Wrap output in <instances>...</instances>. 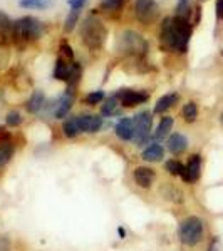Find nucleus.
<instances>
[{"instance_id": "f03ea898", "label": "nucleus", "mask_w": 223, "mask_h": 251, "mask_svg": "<svg viewBox=\"0 0 223 251\" xmlns=\"http://www.w3.org/2000/svg\"><path fill=\"white\" fill-rule=\"evenodd\" d=\"M79 34H81V39H83L84 46H86L89 50H97V49L103 47L104 40H106V35H108V30H106V27H104L103 20L97 17L96 14H91L81 22Z\"/></svg>"}, {"instance_id": "4468645a", "label": "nucleus", "mask_w": 223, "mask_h": 251, "mask_svg": "<svg viewBox=\"0 0 223 251\" xmlns=\"http://www.w3.org/2000/svg\"><path fill=\"white\" fill-rule=\"evenodd\" d=\"M71 67H72V64H69L67 59L57 57V60H56V69H54V77L57 80H67L69 74H71Z\"/></svg>"}, {"instance_id": "e433bc0d", "label": "nucleus", "mask_w": 223, "mask_h": 251, "mask_svg": "<svg viewBox=\"0 0 223 251\" xmlns=\"http://www.w3.org/2000/svg\"><path fill=\"white\" fill-rule=\"evenodd\" d=\"M220 121H222V124H223V112H222V116H220Z\"/></svg>"}, {"instance_id": "cd10ccee", "label": "nucleus", "mask_w": 223, "mask_h": 251, "mask_svg": "<svg viewBox=\"0 0 223 251\" xmlns=\"http://www.w3.org/2000/svg\"><path fill=\"white\" fill-rule=\"evenodd\" d=\"M166 171H168L169 174H175V176H181L185 171V166L181 163H178V161H168L166 163Z\"/></svg>"}, {"instance_id": "20e7f679", "label": "nucleus", "mask_w": 223, "mask_h": 251, "mask_svg": "<svg viewBox=\"0 0 223 251\" xmlns=\"http://www.w3.org/2000/svg\"><path fill=\"white\" fill-rule=\"evenodd\" d=\"M119 50L129 55H144L148 52V42L143 39V35L135 30H124L117 40Z\"/></svg>"}, {"instance_id": "dca6fc26", "label": "nucleus", "mask_w": 223, "mask_h": 251, "mask_svg": "<svg viewBox=\"0 0 223 251\" xmlns=\"http://www.w3.org/2000/svg\"><path fill=\"white\" fill-rule=\"evenodd\" d=\"M12 30H14V22L9 19V15L0 12V39H12Z\"/></svg>"}, {"instance_id": "423d86ee", "label": "nucleus", "mask_w": 223, "mask_h": 251, "mask_svg": "<svg viewBox=\"0 0 223 251\" xmlns=\"http://www.w3.org/2000/svg\"><path fill=\"white\" fill-rule=\"evenodd\" d=\"M135 14H136V19L139 20L143 25H149V24H153L158 19L160 7H158L156 0H136Z\"/></svg>"}, {"instance_id": "f3484780", "label": "nucleus", "mask_w": 223, "mask_h": 251, "mask_svg": "<svg viewBox=\"0 0 223 251\" xmlns=\"http://www.w3.org/2000/svg\"><path fill=\"white\" fill-rule=\"evenodd\" d=\"M44 104H46L44 92L42 91H35L34 94L30 96L29 102H27V111H29V112H39L40 109L44 107Z\"/></svg>"}, {"instance_id": "473e14b6", "label": "nucleus", "mask_w": 223, "mask_h": 251, "mask_svg": "<svg viewBox=\"0 0 223 251\" xmlns=\"http://www.w3.org/2000/svg\"><path fill=\"white\" fill-rule=\"evenodd\" d=\"M0 251H10V241H9V238L0 236Z\"/></svg>"}, {"instance_id": "f704fd0d", "label": "nucleus", "mask_w": 223, "mask_h": 251, "mask_svg": "<svg viewBox=\"0 0 223 251\" xmlns=\"http://www.w3.org/2000/svg\"><path fill=\"white\" fill-rule=\"evenodd\" d=\"M217 17L223 19V0H217Z\"/></svg>"}, {"instance_id": "9d476101", "label": "nucleus", "mask_w": 223, "mask_h": 251, "mask_svg": "<svg viewBox=\"0 0 223 251\" xmlns=\"http://www.w3.org/2000/svg\"><path fill=\"white\" fill-rule=\"evenodd\" d=\"M76 121H78L81 132H97L101 129V126H103V121H101L99 116H76Z\"/></svg>"}, {"instance_id": "f257e3e1", "label": "nucleus", "mask_w": 223, "mask_h": 251, "mask_svg": "<svg viewBox=\"0 0 223 251\" xmlns=\"http://www.w3.org/2000/svg\"><path fill=\"white\" fill-rule=\"evenodd\" d=\"M193 34V25L186 19L166 17L163 19L160 30V47L166 52H180L185 54L188 50V44Z\"/></svg>"}, {"instance_id": "f8f14e48", "label": "nucleus", "mask_w": 223, "mask_h": 251, "mask_svg": "<svg viewBox=\"0 0 223 251\" xmlns=\"http://www.w3.org/2000/svg\"><path fill=\"white\" fill-rule=\"evenodd\" d=\"M155 177H156L155 171L149 168H144V166L136 168V171H135V181L141 188H149V186L153 184V181H155Z\"/></svg>"}, {"instance_id": "412c9836", "label": "nucleus", "mask_w": 223, "mask_h": 251, "mask_svg": "<svg viewBox=\"0 0 223 251\" xmlns=\"http://www.w3.org/2000/svg\"><path fill=\"white\" fill-rule=\"evenodd\" d=\"M54 3V0H20L19 5L22 9H49Z\"/></svg>"}, {"instance_id": "9b49d317", "label": "nucleus", "mask_w": 223, "mask_h": 251, "mask_svg": "<svg viewBox=\"0 0 223 251\" xmlns=\"http://www.w3.org/2000/svg\"><path fill=\"white\" fill-rule=\"evenodd\" d=\"M116 134L124 141L133 139V134H135V119H131V117L121 119L116 126Z\"/></svg>"}, {"instance_id": "5701e85b", "label": "nucleus", "mask_w": 223, "mask_h": 251, "mask_svg": "<svg viewBox=\"0 0 223 251\" xmlns=\"http://www.w3.org/2000/svg\"><path fill=\"white\" fill-rule=\"evenodd\" d=\"M12 154H14V148L9 143L0 144V168H3L10 161Z\"/></svg>"}, {"instance_id": "393cba45", "label": "nucleus", "mask_w": 223, "mask_h": 251, "mask_svg": "<svg viewBox=\"0 0 223 251\" xmlns=\"http://www.w3.org/2000/svg\"><path fill=\"white\" fill-rule=\"evenodd\" d=\"M124 5V0H101V9L104 12H119Z\"/></svg>"}, {"instance_id": "a878e982", "label": "nucleus", "mask_w": 223, "mask_h": 251, "mask_svg": "<svg viewBox=\"0 0 223 251\" xmlns=\"http://www.w3.org/2000/svg\"><path fill=\"white\" fill-rule=\"evenodd\" d=\"M196 116H198V107L195 102H188L186 106L183 107V117L186 123H195L196 121Z\"/></svg>"}, {"instance_id": "1a4fd4ad", "label": "nucleus", "mask_w": 223, "mask_h": 251, "mask_svg": "<svg viewBox=\"0 0 223 251\" xmlns=\"http://www.w3.org/2000/svg\"><path fill=\"white\" fill-rule=\"evenodd\" d=\"M200 171H201V157L198 154H193L190 157L181 177H183L186 183H195V181H198V177H200Z\"/></svg>"}, {"instance_id": "b1692460", "label": "nucleus", "mask_w": 223, "mask_h": 251, "mask_svg": "<svg viewBox=\"0 0 223 251\" xmlns=\"http://www.w3.org/2000/svg\"><path fill=\"white\" fill-rule=\"evenodd\" d=\"M62 129H64V134H66L67 137H74V136H78L79 132H81L76 117H71V119H67L66 123H64Z\"/></svg>"}, {"instance_id": "39448f33", "label": "nucleus", "mask_w": 223, "mask_h": 251, "mask_svg": "<svg viewBox=\"0 0 223 251\" xmlns=\"http://www.w3.org/2000/svg\"><path fill=\"white\" fill-rule=\"evenodd\" d=\"M203 238V221L196 216H190L180 226V240L188 246H195Z\"/></svg>"}, {"instance_id": "c9c22d12", "label": "nucleus", "mask_w": 223, "mask_h": 251, "mask_svg": "<svg viewBox=\"0 0 223 251\" xmlns=\"http://www.w3.org/2000/svg\"><path fill=\"white\" fill-rule=\"evenodd\" d=\"M217 246H218V241L215 240V241L212 243V246H210V251H217Z\"/></svg>"}, {"instance_id": "aec40b11", "label": "nucleus", "mask_w": 223, "mask_h": 251, "mask_svg": "<svg viewBox=\"0 0 223 251\" xmlns=\"http://www.w3.org/2000/svg\"><path fill=\"white\" fill-rule=\"evenodd\" d=\"M79 17H81V9H71L66 20H64V32L66 34H71L76 29V25L79 24Z\"/></svg>"}, {"instance_id": "ddd939ff", "label": "nucleus", "mask_w": 223, "mask_h": 251, "mask_svg": "<svg viewBox=\"0 0 223 251\" xmlns=\"http://www.w3.org/2000/svg\"><path fill=\"white\" fill-rule=\"evenodd\" d=\"M188 148V139L183 134H173L168 139V149L173 154H181Z\"/></svg>"}, {"instance_id": "bb28decb", "label": "nucleus", "mask_w": 223, "mask_h": 251, "mask_svg": "<svg viewBox=\"0 0 223 251\" xmlns=\"http://www.w3.org/2000/svg\"><path fill=\"white\" fill-rule=\"evenodd\" d=\"M117 106V97L112 96V97H108L106 102H104L103 109H101V112H103V116H111L112 112H114V109Z\"/></svg>"}, {"instance_id": "2f4dec72", "label": "nucleus", "mask_w": 223, "mask_h": 251, "mask_svg": "<svg viewBox=\"0 0 223 251\" xmlns=\"http://www.w3.org/2000/svg\"><path fill=\"white\" fill-rule=\"evenodd\" d=\"M67 3L71 5V9H84V5L87 3V0H67Z\"/></svg>"}, {"instance_id": "0eeeda50", "label": "nucleus", "mask_w": 223, "mask_h": 251, "mask_svg": "<svg viewBox=\"0 0 223 251\" xmlns=\"http://www.w3.org/2000/svg\"><path fill=\"white\" fill-rule=\"evenodd\" d=\"M151 123H153V117L148 111L141 112V114H138L135 117V134H133V139H135L138 144L146 143V139H148V136H149V131H151Z\"/></svg>"}, {"instance_id": "6e6552de", "label": "nucleus", "mask_w": 223, "mask_h": 251, "mask_svg": "<svg viewBox=\"0 0 223 251\" xmlns=\"http://www.w3.org/2000/svg\"><path fill=\"white\" fill-rule=\"evenodd\" d=\"M117 100H121L124 107H135L139 106L148 100V94L146 92H139V91H133V89H121L116 94Z\"/></svg>"}, {"instance_id": "2eb2a0df", "label": "nucleus", "mask_w": 223, "mask_h": 251, "mask_svg": "<svg viewBox=\"0 0 223 251\" xmlns=\"http://www.w3.org/2000/svg\"><path fill=\"white\" fill-rule=\"evenodd\" d=\"M72 102H74V99H72V94L69 92V94H64L62 97L59 99V104H57V109H56V117L57 119H64L67 114H69V111H71V107H72Z\"/></svg>"}, {"instance_id": "72a5a7b5", "label": "nucleus", "mask_w": 223, "mask_h": 251, "mask_svg": "<svg viewBox=\"0 0 223 251\" xmlns=\"http://www.w3.org/2000/svg\"><path fill=\"white\" fill-rule=\"evenodd\" d=\"M9 141V132L5 131V127H0V144Z\"/></svg>"}, {"instance_id": "c85d7f7f", "label": "nucleus", "mask_w": 223, "mask_h": 251, "mask_svg": "<svg viewBox=\"0 0 223 251\" xmlns=\"http://www.w3.org/2000/svg\"><path fill=\"white\" fill-rule=\"evenodd\" d=\"M101 100H104V92L101 91H96V92H91L87 97H86V104L89 106H94V104H99Z\"/></svg>"}, {"instance_id": "7c9ffc66", "label": "nucleus", "mask_w": 223, "mask_h": 251, "mask_svg": "<svg viewBox=\"0 0 223 251\" xmlns=\"http://www.w3.org/2000/svg\"><path fill=\"white\" fill-rule=\"evenodd\" d=\"M60 52H62V55H66L67 60H74V52H72L71 46L66 42V40H60Z\"/></svg>"}, {"instance_id": "6ab92c4d", "label": "nucleus", "mask_w": 223, "mask_h": 251, "mask_svg": "<svg viewBox=\"0 0 223 251\" xmlns=\"http://www.w3.org/2000/svg\"><path fill=\"white\" fill-rule=\"evenodd\" d=\"M163 154H165V151L160 144H151L149 148H146L143 151V159L155 163V161H160L161 157H163Z\"/></svg>"}, {"instance_id": "c756f323", "label": "nucleus", "mask_w": 223, "mask_h": 251, "mask_svg": "<svg viewBox=\"0 0 223 251\" xmlns=\"http://www.w3.org/2000/svg\"><path fill=\"white\" fill-rule=\"evenodd\" d=\"M20 123H22V117H20V114L17 111H12L7 114V124L12 126V127H15V126H20Z\"/></svg>"}, {"instance_id": "4be33fe9", "label": "nucleus", "mask_w": 223, "mask_h": 251, "mask_svg": "<svg viewBox=\"0 0 223 251\" xmlns=\"http://www.w3.org/2000/svg\"><path fill=\"white\" fill-rule=\"evenodd\" d=\"M171 127H173V117H163L160 126L156 127L155 137H156V139H163V137H166L169 134Z\"/></svg>"}, {"instance_id": "7ed1b4c3", "label": "nucleus", "mask_w": 223, "mask_h": 251, "mask_svg": "<svg viewBox=\"0 0 223 251\" xmlns=\"http://www.w3.org/2000/svg\"><path fill=\"white\" fill-rule=\"evenodd\" d=\"M46 27L35 17H22L14 22V30H12V39L15 42H29L42 37Z\"/></svg>"}, {"instance_id": "a211bd4d", "label": "nucleus", "mask_w": 223, "mask_h": 251, "mask_svg": "<svg viewBox=\"0 0 223 251\" xmlns=\"http://www.w3.org/2000/svg\"><path fill=\"white\" fill-rule=\"evenodd\" d=\"M176 100H178V94H166L163 97H160L158 102H156V106H155V112L156 114H161V112L168 111V109L171 107Z\"/></svg>"}]
</instances>
